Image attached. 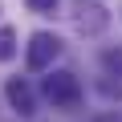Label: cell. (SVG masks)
<instances>
[{
	"instance_id": "4",
	"label": "cell",
	"mask_w": 122,
	"mask_h": 122,
	"mask_svg": "<svg viewBox=\"0 0 122 122\" xmlns=\"http://www.w3.org/2000/svg\"><path fill=\"white\" fill-rule=\"evenodd\" d=\"M12 57H16V33L0 29V61H12Z\"/></svg>"
},
{
	"instance_id": "2",
	"label": "cell",
	"mask_w": 122,
	"mask_h": 122,
	"mask_svg": "<svg viewBox=\"0 0 122 122\" xmlns=\"http://www.w3.org/2000/svg\"><path fill=\"white\" fill-rule=\"evenodd\" d=\"M57 53H61V41H57L53 33H33V37H29L25 61H29V69H49Z\"/></svg>"
},
{
	"instance_id": "5",
	"label": "cell",
	"mask_w": 122,
	"mask_h": 122,
	"mask_svg": "<svg viewBox=\"0 0 122 122\" xmlns=\"http://www.w3.org/2000/svg\"><path fill=\"white\" fill-rule=\"evenodd\" d=\"M29 8H33V12H53L57 0H29Z\"/></svg>"
},
{
	"instance_id": "3",
	"label": "cell",
	"mask_w": 122,
	"mask_h": 122,
	"mask_svg": "<svg viewBox=\"0 0 122 122\" xmlns=\"http://www.w3.org/2000/svg\"><path fill=\"white\" fill-rule=\"evenodd\" d=\"M4 98H8V106H12L16 114H25V118L37 110V98H33V90H29L25 77H12V81L4 86Z\"/></svg>"
},
{
	"instance_id": "7",
	"label": "cell",
	"mask_w": 122,
	"mask_h": 122,
	"mask_svg": "<svg viewBox=\"0 0 122 122\" xmlns=\"http://www.w3.org/2000/svg\"><path fill=\"white\" fill-rule=\"evenodd\" d=\"M94 122H122V118H114V114H98Z\"/></svg>"
},
{
	"instance_id": "1",
	"label": "cell",
	"mask_w": 122,
	"mask_h": 122,
	"mask_svg": "<svg viewBox=\"0 0 122 122\" xmlns=\"http://www.w3.org/2000/svg\"><path fill=\"white\" fill-rule=\"evenodd\" d=\"M45 98L53 106H77L81 102V81L73 73H65V69H57V73L45 77Z\"/></svg>"
},
{
	"instance_id": "6",
	"label": "cell",
	"mask_w": 122,
	"mask_h": 122,
	"mask_svg": "<svg viewBox=\"0 0 122 122\" xmlns=\"http://www.w3.org/2000/svg\"><path fill=\"white\" fill-rule=\"evenodd\" d=\"M106 65H110V69H122V53L110 49V53H106Z\"/></svg>"
}]
</instances>
